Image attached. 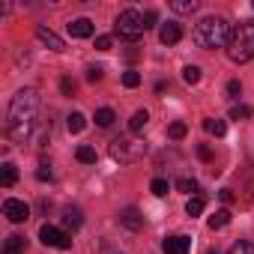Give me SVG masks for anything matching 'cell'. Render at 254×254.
<instances>
[{"label": "cell", "mask_w": 254, "mask_h": 254, "mask_svg": "<svg viewBox=\"0 0 254 254\" xmlns=\"http://www.w3.org/2000/svg\"><path fill=\"white\" fill-rule=\"evenodd\" d=\"M120 224H123L126 230H132V233L144 230V215H141V209H138V206H126V209L120 212Z\"/></svg>", "instance_id": "cell-8"}, {"label": "cell", "mask_w": 254, "mask_h": 254, "mask_svg": "<svg viewBox=\"0 0 254 254\" xmlns=\"http://www.w3.org/2000/svg\"><path fill=\"white\" fill-rule=\"evenodd\" d=\"M114 120H117V114H114L111 108H99V111H96V126H102V129H108Z\"/></svg>", "instance_id": "cell-21"}, {"label": "cell", "mask_w": 254, "mask_h": 254, "mask_svg": "<svg viewBox=\"0 0 254 254\" xmlns=\"http://www.w3.org/2000/svg\"><path fill=\"white\" fill-rule=\"evenodd\" d=\"M230 224V209H218L215 215H209V227L212 230H221V227H227Z\"/></svg>", "instance_id": "cell-19"}, {"label": "cell", "mask_w": 254, "mask_h": 254, "mask_svg": "<svg viewBox=\"0 0 254 254\" xmlns=\"http://www.w3.org/2000/svg\"><path fill=\"white\" fill-rule=\"evenodd\" d=\"M227 254H254V245H251V242H242V239H239V242H236V245H233V248H230Z\"/></svg>", "instance_id": "cell-29"}, {"label": "cell", "mask_w": 254, "mask_h": 254, "mask_svg": "<svg viewBox=\"0 0 254 254\" xmlns=\"http://www.w3.org/2000/svg\"><path fill=\"white\" fill-rule=\"evenodd\" d=\"M96 48L99 51H108L111 48V36H96Z\"/></svg>", "instance_id": "cell-35"}, {"label": "cell", "mask_w": 254, "mask_h": 254, "mask_svg": "<svg viewBox=\"0 0 254 254\" xmlns=\"http://www.w3.org/2000/svg\"><path fill=\"white\" fill-rule=\"evenodd\" d=\"M203 129H206L209 135L221 138V135L227 132V126H224V120H215V117H209V120H203Z\"/></svg>", "instance_id": "cell-18"}, {"label": "cell", "mask_w": 254, "mask_h": 254, "mask_svg": "<svg viewBox=\"0 0 254 254\" xmlns=\"http://www.w3.org/2000/svg\"><path fill=\"white\" fill-rule=\"evenodd\" d=\"M36 36H39V42H42V45H48L51 51H66L63 39H60L54 30H48V27H36Z\"/></svg>", "instance_id": "cell-12"}, {"label": "cell", "mask_w": 254, "mask_h": 254, "mask_svg": "<svg viewBox=\"0 0 254 254\" xmlns=\"http://www.w3.org/2000/svg\"><path fill=\"white\" fill-rule=\"evenodd\" d=\"M168 189H171V186H168V180H162V177H156V180L150 183V191H153L156 197H165V194H168Z\"/></svg>", "instance_id": "cell-23"}, {"label": "cell", "mask_w": 254, "mask_h": 254, "mask_svg": "<svg viewBox=\"0 0 254 254\" xmlns=\"http://www.w3.org/2000/svg\"><path fill=\"white\" fill-rule=\"evenodd\" d=\"M66 126H69V132H84V126H87V117L75 111V114H69V117H66Z\"/></svg>", "instance_id": "cell-20"}, {"label": "cell", "mask_w": 254, "mask_h": 254, "mask_svg": "<svg viewBox=\"0 0 254 254\" xmlns=\"http://www.w3.org/2000/svg\"><path fill=\"white\" fill-rule=\"evenodd\" d=\"M123 84H126V87H129V90H132V87H138V84H141V72H135V69H129V72H126V75H123Z\"/></svg>", "instance_id": "cell-28"}, {"label": "cell", "mask_w": 254, "mask_h": 254, "mask_svg": "<svg viewBox=\"0 0 254 254\" xmlns=\"http://www.w3.org/2000/svg\"><path fill=\"white\" fill-rule=\"evenodd\" d=\"M227 93H230V96H239V93H242V84H239V81H227Z\"/></svg>", "instance_id": "cell-36"}, {"label": "cell", "mask_w": 254, "mask_h": 254, "mask_svg": "<svg viewBox=\"0 0 254 254\" xmlns=\"http://www.w3.org/2000/svg\"><path fill=\"white\" fill-rule=\"evenodd\" d=\"M186 212L194 218V215H200L203 212V197H189V203H186Z\"/></svg>", "instance_id": "cell-26"}, {"label": "cell", "mask_w": 254, "mask_h": 254, "mask_svg": "<svg viewBox=\"0 0 254 254\" xmlns=\"http://www.w3.org/2000/svg\"><path fill=\"white\" fill-rule=\"evenodd\" d=\"M197 0H174V3H171V9L174 12H180V15H191V12H197Z\"/></svg>", "instance_id": "cell-16"}, {"label": "cell", "mask_w": 254, "mask_h": 254, "mask_svg": "<svg viewBox=\"0 0 254 254\" xmlns=\"http://www.w3.org/2000/svg\"><path fill=\"white\" fill-rule=\"evenodd\" d=\"M191 39H194V45L203 48V51L221 48V45H227V39H230V24H227V18H221V15H206V18H200V21L194 24Z\"/></svg>", "instance_id": "cell-2"}, {"label": "cell", "mask_w": 254, "mask_h": 254, "mask_svg": "<svg viewBox=\"0 0 254 254\" xmlns=\"http://www.w3.org/2000/svg\"><path fill=\"white\" fill-rule=\"evenodd\" d=\"M63 227H66V230H78V227H81V209H75V206L66 209V212H63Z\"/></svg>", "instance_id": "cell-17"}, {"label": "cell", "mask_w": 254, "mask_h": 254, "mask_svg": "<svg viewBox=\"0 0 254 254\" xmlns=\"http://www.w3.org/2000/svg\"><path fill=\"white\" fill-rule=\"evenodd\" d=\"M156 18H159V15H156L153 9H147V12H144V27H156Z\"/></svg>", "instance_id": "cell-34"}, {"label": "cell", "mask_w": 254, "mask_h": 254, "mask_svg": "<svg viewBox=\"0 0 254 254\" xmlns=\"http://www.w3.org/2000/svg\"><path fill=\"white\" fill-rule=\"evenodd\" d=\"M218 197H221L224 203H233V191H230V189H221V191H218Z\"/></svg>", "instance_id": "cell-38"}, {"label": "cell", "mask_w": 254, "mask_h": 254, "mask_svg": "<svg viewBox=\"0 0 254 254\" xmlns=\"http://www.w3.org/2000/svg\"><path fill=\"white\" fill-rule=\"evenodd\" d=\"M186 132H189V126H186V123H171V129H168V135H171L174 141H183Z\"/></svg>", "instance_id": "cell-24"}, {"label": "cell", "mask_w": 254, "mask_h": 254, "mask_svg": "<svg viewBox=\"0 0 254 254\" xmlns=\"http://www.w3.org/2000/svg\"><path fill=\"white\" fill-rule=\"evenodd\" d=\"M36 111H39V93L33 87L18 90L15 99L9 102V111H6V135H9V141H15V144L30 141V135L36 129Z\"/></svg>", "instance_id": "cell-1"}, {"label": "cell", "mask_w": 254, "mask_h": 254, "mask_svg": "<svg viewBox=\"0 0 254 254\" xmlns=\"http://www.w3.org/2000/svg\"><path fill=\"white\" fill-rule=\"evenodd\" d=\"M114 30H117V36H123V39H138V36L147 30V27H144V15L135 12V9H126V12L117 15Z\"/></svg>", "instance_id": "cell-5"}, {"label": "cell", "mask_w": 254, "mask_h": 254, "mask_svg": "<svg viewBox=\"0 0 254 254\" xmlns=\"http://www.w3.org/2000/svg\"><path fill=\"white\" fill-rule=\"evenodd\" d=\"M177 189H180V191H186V194H191V191H197V183L186 177V180H180V183H177Z\"/></svg>", "instance_id": "cell-30"}, {"label": "cell", "mask_w": 254, "mask_h": 254, "mask_svg": "<svg viewBox=\"0 0 254 254\" xmlns=\"http://www.w3.org/2000/svg\"><path fill=\"white\" fill-rule=\"evenodd\" d=\"M39 239H42V245H48V248H60V251L72 245L69 233L60 230V227H54V224H42V227H39Z\"/></svg>", "instance_id": "cell-6"}, {"label": "cell", "mask_w": 254, "mask_h": 254, "mask_svg": "<svg viewBox=\"0 0 254 254\" xmlns=\"http://www.w3.org/2000/svg\"><path fill=\"white\" fill-rule=\"evenodd\" d=\"M87 81H90V84L102 81V66H90V69H87Z\"/></svg>", "instance_id": "cell-31"}, {"label": "cell", "mask_w": 254, "mask_h": 254, "mask_svg": "<svg viewBox=\"0 0 254 254\" xmlns=\"http://www.w3.org/2000/svg\"><path fill=\"white\" fill-rule=\"evenodd\" d=\"M24 251H27V239L24 236L12 233V236L3 239V254H24Z\"/></svg>", "instance_id": "cell-13"}, {"label": "cell", "mask_w": 254, "mask_h": 254, "mask_svg": "<svg viewBox=\"0 0 254 254\" xmlns=\"http://www.w3.org/2000/svg\"><path fill=\"white\" fill-rule=\"evenodd\" d=\"M36 180H39V183L51 180V168H48V165H39V171H36Z\"/></svg>", "instance_id": "cell-33"}, {"label": "cell", "mask_w": 254, "mask_h": 254, "mask_svg": "<svg viewBox=\"0 0 254 254\" xmlns=\"http://www.w3.org/2000/svg\"><path fill=\"white\" fill-rule=\"evenodd\" d=\"M60 90H63V96H75V81L72 78H63L60 81Z\"/></svg>", "instance_id": "cell-32"}, {"label": "cell", "mask_w": 254, "mask_h": 254, "mask_svg": "<svg viewBox=\"0 0 254 254\" xmlns=\"http://www.w3.org/2000/svg\"><path fill=\"white\" fill-rule=\"evenodd\" d=\"M251 117V108L248 105H233L230 108V120H248Z\"/></svg>", "instance_id": "cell-27"}, {"label": "cell", "mask_w": 254, "mask_h": 254, "mask_svg": "<svg viewBox=\"0 0 254 254\" xmlns=\"http://www.w3.org/2000/svg\"><path fill=\"white\" fill-rule=\"evenodd\" d=\"M227 57L233 63H248L254 57V18L239 21L227 39Z\"/></svg>", "instance_id": "cell-3"}, {"label": "cell", "mask_w": 254, "mask_h": 254, "mask_svg": "<svg viewBox=\"0 0 254 254\" xmlns=\"http://www.w3.org/2000/svg\"><path fill=\"white\" fill-rule=\"evenodd\" d=\"M75 156H78V162H81V165H96V159H99L93 147H78V153H75Z\"/></svg>", "instance_id": "cell-22"}, {"label": "cell", "mask_w": 254, "mask_h": 254, "mask_svg": "<svg viewBox=\"0 0 254 254\" xmlns=\"http://www.w3.org/2000/svg\"><path fill=\"white\" fill-rule=\"evenodd\" d=\"M159 39H162V45H177V42L183 39V27H180L177 21H165V24L159 27Z\"/></svg>", "instance_id": "cell-9"}, {"label": "cell", "mask_w": 254, "mask_h": 254, "mask_svg": "<svg viewBox=\"0 0 254 254\" xmlns=\"http://www.w3.org/2000/svg\"><path fill=\"white\" fill-rule=\"evenodd\" d=\"M3 215H6L12 224H21V221H27V218H30V206H27L24 200L9 197V200H3Z\"/></svg>", "instance_id": "cell-7"}, {"label": "cell", "mask_w": 254, "mask_h": 254, "mask_svg": "<svg viewBox=\"0 0 254 254\" xmlns=\"http://www.w3.org/2000/svg\"><path fill=\"white\" fill-rule=\"evenodd\" d=\"M66 30H69V36H75V39H87V36H93V21H90V18H75V21L66 24Z\"/></svg>", "instance_id": "cell-11"}, {"label": "cell", "mask_w": 254, "mask_h": 254, "mask_svg": "<svg viewBox=\"0 0 254 254\" xmlns=\"http://www.w3.org/2000/svg\"><path fill=\"white\" fill-rule=\"evenodd\" d=\"M15 180H18L15 165H12V162H3V168H0V186L9 189V186H15Z\"/></svg>", "instance_id": "cell-14"}, {"label": "cell", "mask_w": 254, "mask_h": 254, "mask_svg": "<svg viewBox=\"0 0 254 254\" xmlns=\"http://www.w3.org/2000/svg\"><path fill=\"white\" fill-rule=\"evenodd\" d=\"M189 248H191V239L189 236H168L162 242V251L165 254H189Z\"/></svg>", "instance_id": "cell-10"}, {"label": "cell", "mask_w": 254, "mask_h": 254, "mask_svg": "<svg viewBox=\"0 0 254 254\" xmlns=\"http://www.w3.org/2000/svg\"><path fill=\"white\" fill-rule=\"evenodd\" d=\"M147 123H150V114H147V111H135V114H132V120H129V129L138 135V132H144V129H147Z\"/></svg>", "instance_id": "cell-15"}, {"label": "cell", "mask_w": 254, "mask_h": 254, "mask_svg": "<svg viewBox=\"0 0 254 254\" xmlns=\"http://www.w3.org/2000/svg\"><path fill=\"white\" fill-rule=\"evenodd\" d=\"M147 156V144L141 138H132V135H126V138H114L111 141V159L120 162V165H135Z\"/></svg>", "instance_id": "cell-4"}, {"label": "cell", "mask_w": 254, "mask_h": 254, "mask_svg": "<svg viewBox=\"0 0 254 254\" xmlns=\"http://www.w3.org/2000/svg\"><path fill=\"white\" fill-rule=\"evenodd\" d=\"M197 156H200L203 162H212V150H209V147H203V144L197 147Z\"/></svg>", "instance_id": "cell-37"}, {"label": "cell", "mask_w": 254, "mask_h": 254, "mask_svg": "<svg viewBox=\"0 0 254 254\" xmlns=\"http://www.w3.org/2000/svg\"><path fill=\"white\" fill-rule=\"evenodd\" d=\"M209 254H218V251H215V248H212V251H209Z\"/></svg>", "instance_id": "cell-39"}, {"label": "cell", "mask_w": 254, "mask_h": 254, "mask_svg": "<svg viewBox=\"0 0 254 254\" xmlns=\"http://www.w3.org/2000/svg\"><path fill=\"white\" fill-rule=\"evenodd\" d=\"M183 81L186 84H197L200 81V66H186L183 69Z\"/></svg>", "instance_id": "cell-25"}]
</instances>
